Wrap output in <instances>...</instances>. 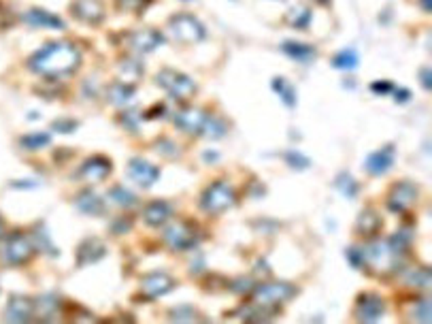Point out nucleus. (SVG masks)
Instances as JSON below:
<instances>
[{
	"label": "nucleus",
	"instance_id": "nucleus-10",
	"mask_svg": "<svg viewBox=\"0 0 432 324\" xmlns=\"http://www.w3.org/2000/svg\"><path fill=\"white\" fill-rule=\"evenodd\" d=\"M70 13L77 22H83L88 26H98L105 22L107 9L103 0H73Z\"/></svg>",
	"mask_w": 432,
	"mask_h": 324
},
{
	"label": "nucleus",
	"instance_id": "nucleus-34",
	"mask_svg": "<svg viewBox=\"0 0 432 324\" xmlns=\"http://www.w3.org/2000/svg\"><path fill=\"white\" fill-rule=\"evenodd\" d=\"M50 141H52V137H50L47 133H30V135H24V137L20 139L22 147H24V149H30V152H38V149H43V147H47Z\"/></svg>",
	"mask_w": 432,
	"mask_h": 324
},
{
	"label": "nucleus",
	"instance_id": "nucleus-46",
	"mask_svg": "<svg viewBox=\"0 0 432 324\" xmlns=\"http://www.w3.org/2000/svg\"><path fill=\"white\" fill-rule=\"evenodd\" d=\"M430 75H432V71H430L428 66H424V68L419 71V81H422V86H424V90H426V92H430V90H432Z\"/></svg>",
	"mask_w": 432,
	"mask_h": 324
},
{
	"label": "nucleus",
	"instance_id": "nucleus-13",
	"mask_svg": "<svg viewBox=\"0 0 432 324\" xmlns=\"http://www.w3.org/2000/svg\"><path fill=\"white\" fill-rule=\"evenodd\" d=\"M385 314V301L379 295H360L356 301V320L375 324L383 318Z\"/></svg>",
	"mask_w": 432,
	"mask_h": 324
},
{
	"label": "nucleus",
	"instance_id": "nucleus-47",
	"mask_svg": "<svg viewBox=\"0 0 432 324\" xmlns=\"http://www.w3.org/2000/svg\"><path fill=\"white\" fill-rule=\"evenodd\" d=\"M392 92H394V101L396 103H407L411 98L409 90H392Z\"/></svg>",
	"mask_w": 432,
	"mask_h": 324
},
{
	"label": "nucleus",
	"instance_id": "nucleus-12",
	"mask_svg": "<svg viewBox=\"0 0 432 324\" xmlns=\"http://www.w3.org/2000/svg\"><path fill=\"white\" fill-rule=\"evenodd\" d=\"M394 160H396V147H394L392 143H387V145H383L381 149L373 152V154L366 158L364 169H366L368 175L381 177V175H385L387 171L394 167Z\"/></svg>",
	"mask_w": 432,
	"mask_h": 324
},
{
	"label": "nucleus",
	"instance_id": "nucleus-27",
	"mask_svg": "<svg viewBox=\"0 0 432 324\" xmlns=\"http://www.w3.org/2000/svg\"><path fill=\"white\" fill-rule=\"evenodd\" d=\"M411 243H413V230L411 228H401L399 233H394L390 237V241H387V248L392 250L394 256H405L411 248Z\"/></svg>",
	"mask_w": 432,
	"mask_h": 324
},
{
	"label": "nucleus",
	"instance_id": "nucleus-3",
	"mask_svg": "<svg viewBox=\"0 0 432 324\" xmlns=\"http://www.w3.org/2000/svg\"><path fill=\"white\" fill-rule=\"evenodd\" d=\"M234 205H237V192L224 179H218V182L209 184L207 190L200 196V207L209 216H220V214L228 212Z\"/></svg>",
	"mask_w": 432,
	"mask_h": 324
},
{
	"label": "nucleus",
	"instance_id": "nucleus-39",
	"mask_svg": "<svg viewBox=\"0 0 432 324\" xmlns=\"http://www.w3.org/2000/svg\"><path fill=\"white\" fill-rule=\"evenodd\" d=\"M413 318L422 324H428L432 320V309H430V299L428 297H422L417 303H415V309H413Z\"/></svg>",
	"mask_w": 432,
	"mask_h": 324
},
{
	"label": "nucleus",
	"instance_id": "nucleus-18",
	"mask_svg": "<svg viewBox=\"0 0 432 324\" xmlns=\"http://www.w3.org/2000/svg\"><path fill=\"white\" fill-rule=\"evenodd\" d=\"M34 316V301L30 297H11L5 307V322L24 324Z\"/></svg>",
	"mask_w": 432,
	"mask_h": 324
},
{
	"label": "nucleus",
	"instance_id": "nucleus-8",
	"mask_svg": "<svg viewBox=\"0 0 432 324\" xmlns=\"http://www.w3.org/2000/svg\"><path fill=\"white\" fill-rule=\"evenodd\" d=\"M419 196V188L413 182H399L390 188L387 194V209L392 214H407Z\"/></svg>",
	"mask_w": 432,
	"mask_h": 324
},
{
	"label": "nucleus",
	"instance_id": "nucleus-37",
	"mask_svg": "<svg viewBox=\"0 0 432 324\" xmlns=\"http://www.w3.org/2000/svg\"><path fill=\"white\" fill-rule=\"evenodd\" d=\"M168 320L170 322H198V311L190 305H179L175 309H170L168 314Z\"/></svg>",
	"mask_w": 432,
	"mask_h": 324
},
{
	"label": "nucleus",
	"instance_id": "nucleus-48",
	"mask_svg": "<svg viewBox=\"0 0 432 324\" xmlns=\"http://www.w3.org/2000/svg\"><path fill=\"white\" fill-rule=\"evenodd\" d=\"M417 3H419V7H422V11H426V13H430V0H417Z\"/></svg>",
	"mask_w": 432,
	"mask_h": 324
},
{
	"label": "nucleus",
	"instance_id": "nucleus-24",
	"mask_svg": "<svg viewBox=\"0 0 432 324\" xmlns=\"http://www.w3.org/2000/svg\"><path fill=\"white\" fill-rule=\"evenodd\" d=\"M381 226H383V222H381L379 214H375L373 209H364L356 220V233L364 239H373L381 230Z\"/></svg>",
	"mask_w": 432,
	"mask_h": 324
},
{
	"label": "nucleus",
	"instance_id": "nucleus-29",
	"mask_svg": "<svg viewBox=\"0 0 432 324\" xmlns=\"http://www.w3.org/2000/svg\"><path fill=\"white\" fill-rule=\"evenodd\" d=\"M143 73H145V66L135 58H128V60L119 62V75H121V81H126V84H137V81L143 77Z\"/></svg>",
	"mask_w": 432,
	"mask_h": 324
},
{
	"label": "nucleus",
	"instance_id": "nucleus-11",
	"mask_svg": "<svg viewBox=\"0 0 432 324\" xmlns=\"http://www.w3.org/2000/svg\"><path fill=\"white\" fill-rule=\"evenodd\" d=\"M172 288H175V279H172L168 273H162V271H154V273H147L143 275L141 279V293L147 301H154L158 297H164L168 295Z\"/></svg>",
	"mask_w": 432,
	"mask_h": 324
},
{
	"label": "nucleus",
	"instance_id": "nucleus-32",
	"mask_svg": "<svg viewBox=\"0 0 432 324\" xmlns=\"http://www.w3.org/2000/svg\"><path fill=\"white\" fill-rule=\"evenodd\" d=\"M273 90L279 94V98L285 103V107H296V90L292 88V84H290V81H285L283 77H275L273 79Z\"/></svg>",
	"mask_w": 432,
	"mask_h": 324
},
{
	"label": "nucleus",
	"instance_id": "nucleus-26",
	"mask_svg": "<svg viewBox=\"0 0 432 324\" xmlns=\"http://www.w3.org/2000/svg\"><path fill=\"white\" fill-rule=\"evenodd\" d=\"M60 311V297L56 295H45L38 297V301H34V316H38L40 320H54Z\"/></svg>",
	"mask_w": 432,
	"mask_h": 324
},
{
	"label": "nucleus",
	"instance_id": "nucleus-45",
	"mask_svg": "<svg viewBox=\"0 0 432 324\" xmlns=\"http://www.w3.org/2000/svg\"><path fill=\"white\" fill-rule=\"evenodd\" d=\"M371 90L375 94H390L394 90V86L390 84V81H375V84L371 86Z\"/></svg>",
	"mask_w": 432,
	"mask_h": 324
},
{
	"label": "nucleus",
	"instance_id": "nucleus-1",
	"mask_svg": "<svg viewBox=\"0 0 432 324\" xmlns=\"http://www.w3.org/2000/svg\"><path fill=\"white\" fill-rule=\"evenodd\" d=\"M30 71L47 79H62L81 66V52L70 40H50L28 60Z\"/></svg>",
	"mask_w": 432,
	"mask_h": 324
},
{
	"label": "nucleus",
	"instance_id": "nucleus-16",
	"mask_svg": "<svg viewBox=\"0 0 432 324\" xmlns=\"http://www.w3.org/2000/svg\"><path fill=\"white\" fill-rule=\"evenodd\" d=\"M207 115L209 113L198 107H186L175 113V126L186 135H200L207 122Z\"/></svg>",
	"mask_w": 432,
	"mask_h": 324
},
{
	"label": "nucleus",
	"instance_id": "nucleus-31",
	"mask_svg": "<svg viewBox=\"0 0 432 324\" xmlns=\"http://www.w3.org/2000/svg\"><path fill=\"white\" fill-rule=\"evenodd\" d=\"M109 198L115 202V205H119V207H124V209H131V207L137 205L135 192H131L126 186H113V188L109 190Z\"/></svg>",
	"mask_w": 432,
	"mask_h": 324
},
{
	"label": "nucleus",
	"instance_id": "nucleus-17",
	"mask_svg": "<svg viewBox=\"0 0 432 324\" xmlns=\"http://www.w3.org/2000/svg\"><path fill=\"white\" fill-rule=\"evenodd\" d=\"M113 171V165H111V160L105 158V156H92L88 158L81 165L79 169V179H85V182H105Z\"/></svg>",
	"mask_w": 432,
	"mask_h": 324
},
{
	"label": "nucleus",
	"instance_id": "nucleus-2",
	"mask_svg": "<svg viewBox=\"0 0 432 324\" xmlns=\"http://www.w3.org/2000/svg\"><path fill=\"white\" fill-rule=\"evenodd\" d=\"M34 241L24 235V233H9L3 235V243H0V263L7 267H22L32 260L34 256Z\"/></svg>",
	"mask_w": 432,
	"mask_h": 324
},
{
	"label": "nucleus",
	"instance_id": "nucleus-4",
	"mask_svg": "<svg viewBox=\"0 0 432 324\" xmlns=\"http://www.w3.org/2000/svg\"><path fill=\"white\" fill-rule=\"evenodd\" d=\"M156 84L170 96L179 103L184 101H190L196 96V90L198 86L194 84V79H190L186 73L181 71H175V68H162L158 75H156Z\"/></svg>",
	"mask_w": 432,
	"mask_h": 324
},
{
	"label": "nucleus",
	"instance_id": "nucleus-7",
	"mask_svg": "<svg viewBox=\"0 0 432 324\" xmlns=\"http://www.w3.org/2000/svg\"><path fill=\"white\" fill-rule=\"evenodd\" d=\"M164 243L172 252H186L196 248L198 243L196 226H192L190 222H172L164 230Z\"/></svg>",
	"mask_w": 432,
	"mask_h": 324
},
{
	"label": "nucleus",
	"instance_id": "nucleus-19",
	"mask_svg": "<svg viewBox=\"0 0 432 324\" xmlns=\"http://www.w3.org/2000/svg\"><path fill=\"white\" fill-rule=\"evenodd\" d=\"M107 256V248L105 243L96 237H90L79 243L77 248V265L79 267H88V265H96L98 260H103Z\"/></svg>",
	"mask_w": 432,
	"mask_h": 324
},
{
	"label": "nucleus",
	"instance_id": "nucleus-38",
	"mask_svg": "<svg viewBox=\"0 0 432 324\" xmlns=\"http://www.w3.org/2000/svg\"><path fill=\"white\" fill-rule=\"evenodd\" d=\"M334 184H336V188H338L345 196H348V198H354V196L358 194V184H356L354 177L348 175V173H341Z\"/></svg>",
	"mask_w": 432,
	"mask_h": 324
},
{
	"label": "nucleus",
	"instance_id": "nucleus-50",
	"mask_svg": "<svg viewBox=\"0 0 432 324\" xmlns=\"http://www.w3.org/2000/svg\"><path fill=\"white\" fill-rule=\"evenodd\" d=\"M313 3H315V5H328L330 0H313Z\"/></svg>",
	"mask_w": 432,
	"mask_h": 324
},
{
	"label": "nucleus",
	"instance_id": "nucleus-21",
	"mask_svg": "<svg viewBox=\"0 0 432 324\" xmlns=\"http://www.w3.org/2000/svg\"><path fill=\"white\" fill-rule=\"evenodd\" d=\"M75 207L85 216H103L105 200L94 190H81L75 198Z\"/></svg>",
	"mask_w": 432,
	"mask_h": 324
},
{
	"label": "nucleus",
	"instance_id": "nucleus-9",
	"mask_svg": "<svg viewBox=\"0 0 432 324\" xmlns=\"http://www.w3.org/2000/svg\"><path fill=\"white\" fill-rule=\"evenodd\" d=\"M164 43V36L160 30L156 28H141V30H135L126 36V45L131 52H135L137 56H143V54H151L154 50H158L160 45Z\"/></svg>",
	"mask_w": 432,
	"mask_h": 324
},
{
	"label": "nucleus",
	"instance_id": "nucleus-43",
	"mask_svg": "<svg viewBox=\"0 0 432 324\" xmlns=\"http://www.w3.org/2000/svg\"><path fill=\"white\" fill-rule=\"evenodd\" d=\"M255 288V281L253 279H234L232 284H230V290H234V293H239V295H251V290Z\"/></svg>",
	"mask_w": 432,
	"mask_h": 324
},
{
	"label": "nucleus",
	"instance_id": "nucleus-30",
	"mask_svg": "<svg viewBox=\"0 0 432 324\" xmlns=\"http://www.w3.org/2000/svg\"><path fill=\"white\" fill-rule=\"evenodd\" d=\"M311 17H313V15H311V9L302 7V5L292 7V9L285 13V22H288L292 28H298V30H307V26H309Z\"/></svg>",
	"mask_w": 432,
	"mask_h": 324
},
{
	"label": "nucleus",
	"instance_id": "nucleus-42",
	"mask_svg": "<svg viewBox=\"0 0 432 324\" xmlns=\"http://www.w3.org/2000/svg\"><path fill=\"white\" fill-rule=\"evenodd\" d=\"M285 160H288V165L292 167V169H307L309 167V158H305L302 154H298V152H288L285 154Z\"/></svg>",
	"mask_w": 432,
	"mask_h": 324
},
{
	"label": "nucleus",
	"instance_id": "nucleus-15",
	"mask_svg": "<svg viewBox=\"0 0 432 324\" xmlns=\"http://www.w3.org/2000/svg\"><path fill=\"white\" fill-rule=\"evenodd\" d=\"M128 175L135 184H139L141 188H151L158 179H160V169L156 165H151L149 160L143 158H133L128 162Z\"/></svg>",
	"mask_w": 432,
	"mask_h": 324
},
{
	"label": "nucleus",
	"instance_id": "nucleus-20",
	"mask_svg": "<svg viewBox=\"0 0 432 324\" xmlns=\"http://www.w3.org/2000/svg\"><path fill=\"white\" fill-rule=\"evenodd\" d=\"M24 22L32 28H47V30H64L66 28L62 17L50 13L47 9H40V7H32L28 13H24Z\"/></svg>",
	"mask_w": 432,
	"mask_h": 324
},
{
	"label": "nucleus",
	"instance_id": "nucleus-44",
	"mask_svg": "<svg viewBox=\"0 0 432 324\" xmlns=\"http://www.w3.org/2000/svg\"><path fill=\"white\" fill-rule=\"evenodd\" d=\"M137 117H139V113H137V109H128V111H121V122L124 124L131 128L133 133H137Z\"/></svg>",
	"mask_w": 432,
	"mask_h": 324
},
{
	"label": "nucleus",
	"instance_id": "nucleus-33",
	"mask_svg": "<svg viewBox=\"0 0 432 324\" xmlns=\"http://www.w3.org/2000/svg\"><path fill=\"white\" fill-rule=\"evenodd\" d=\"M226 131H228V126H226L224 119L215 117V115H207V122H204L200 135H204L207 139H220L226 135Z\"/></svg>",
	"mask_w": 432,
	"mask_h": 324
},
{
	"label": "nucleus",
	"instance_id": "nucleus-22",
	"mask_svg": "<svg viewBox=\"0 0 432 324\" xmlns=\"http://www.w3.org/2000/svg\"><path fill=\"white\" fill-rule=\"evenodd\" d=\"M172 216V207L166 200H151L143 209V220L149 226H164Z\"/></svg>",
	"mask_w": 432,
	"mask_h": 324
},
{
	"label": "nucleus",
	"instance_id": "nucleus-28",
	"mask_svg": "<svg viewBox=\"0 0 432 324\" xmlns=\"http://www.w3.org/2000/svg\"><path fill=\"white\" fill-rule=\"evenodd\" d=\"M405 281H407V286H411V288L428 290L432 286V273L426 267H415V269L405 273Z\"/></svg>",
	"mask_w": 432,
	"mask_h": 324
},
{
	"label": "nucleus",
	"instance_id": "nucleus-35",
	"mask_svg": "<svg viewBox=\"0 0 432 324\" xmlns=\"http://www.w3.org/2000/svg\"><path fill=\"white\" fill-rule=\"evenodd\" d=\"M332 66L341 71H354L358 66V54L354 50H343L334 56Z\"/></svg>",
	"mask_w": 432,
	"mask_h": 324
},
{
	"label": "nucleus",
	"instance_id": "nucleus-25",
	"mask_svg": "<svg viewBox=\"0 0 432 324\" xmlns=\"http://www.w3.org/2000/svg\"><path fill=\"white\" fill-rule=\"evenodd\" d=\"M107 98H109V103H113L117 107H126L135 98V86L126 84V81H115V84H111L107 90Z\"/></svg>",
	"mask_w": 432,
	"mask_h": 324
},
{
	"label": "nucleus",
	"instance_id": "nucleus-41",
	"mask_svg": "<svg viewBox=\"0 0 432 324\" xmlns=\"http://www.w3.org/2000/svg\"><path fill=\"white\" fill-rule=\"evenodd\" d=\"M345 256H348V260H350V265H352L354 269H362V267L366 265V263H364V250H362V248L352 246V248H348Z\"/></svg>",
	"mask_w": 432,
	"mask_h": 324
},
{
	"label": "nucleus",
	"instance_id": "nucleus-49",
	"mask_svg": "<svg viewBox=\"0 0 432 324\" xmlns=\"http://www.w3.org/2000/svg\"><path fill=\"white\" fill-rule=\"evenodd\" d=\"M5 235V222H3V218H0V237Z\"/></svg>",
	"mask_w": 432,
	"mask_h": 324
},
{
	"label": "nucleus",
	"instance_id": "nucleus-36",
	"mask_svg": "<svg viewBox=\"0 0 432 324\" xmlns=\"http://www.w3.org/2000/svg\"><path fill=\"white\" fill-rule=\"evenodd\" d=\"M154 3V0H115V7L121 11V13H145L147 7Z\"/></svg>",
	"mask_w": 432,
	"mask_h": 324
},
{
	"label": "nucleus",
	"instance_id": "nucleus-23",
	"mask_svg": "<svg viewBox=\"0 0 432 324\" xmlns=\"http://www.w3.org/2000/svg\"><path fill=\"white\" fill-rule=\"evenodd\" d=\"M281 52L285 56H290L292 60L300 62V64H307V62H311L318 56V50L313 45L300 43V40H285V43L281 45Z\"/></svg>",
	"mask_w": 432,
	"mask_h": 324
},
{
	"label": "nucleus",
	"instance_id": "nucleus-14",
	"mask_svg": "<svg viewBox=\"0 0 432 324\" xmlns=\"http://www.w3.org/2000/svg\"><path fill=\"white\" fill-rule=\"evenodd\" d=\"M399 256L392 254V250L387 248V241H371L368 246L364 248V263L366 265H373L381 271H387V269H396L394 263H396Z\"/></svg>",
	"mask_w": 432,
	"mask_h": 324
},
{
	"label": "nucleus",
	"instance_id": "nucleus-40",
	"mask_svg": "<svg viewBox=\"0 0 432 324\" xmlns=\"http://www.w3.org/2000/svg\"><path fill=\"white\" fill-rule=\"evenodd\" d=\"M77 122L75 119H70V117H60V119H56L54 124H52V128L56 131V133H62V135H70V133H75L77 131Z\"/></svg>",
	"mask_w": 432,
	"mask_h": 324
},
{
	"label": "nucleus",
	"instance_id": "nucleus-6",
	"mask_svg": "<svg viewBox=\"0 0 432 324\" xmlns=\"http://www.w3.org/2000/svg\"><path fill=\"white\" fill-rule=\"evenodd\" d=\"M298 295V288L292 286L290 281H269L260 284L251 290L253 303L262 305V307H279L281 303H288Z\"/></svg>",
	"mask_w": 432,
	"mask_h": 324
},
{
	"label": "nucleus",
	"instance_id": "nucleus-5",
	"mask_svg": "<svg viewBox=\"0 0 432 324\" xmlns=\"http://www.w3.org/2000/svg\"><path fill=\"white\" fill-rule=\"evenodd\" d=\"M168 32L170 36L179 40V43L192 45V43H200L207 36V30L202 26V22L198 17H194L192 13H175L168 20Z\"/></svg>",
	"mask_w": 432,
	"mask_h": 324
}]
</instances>
